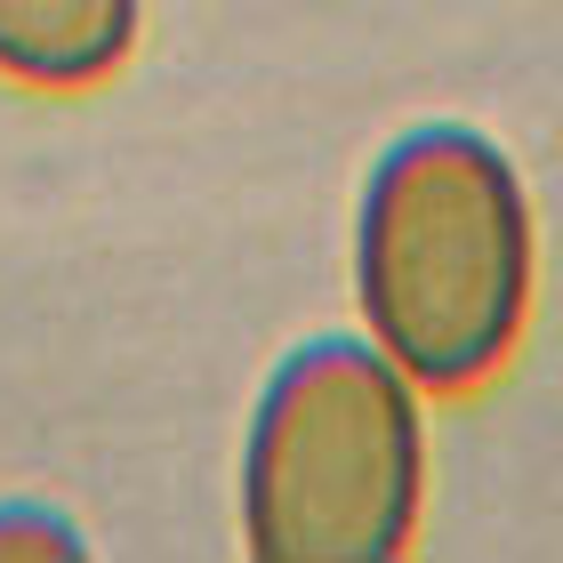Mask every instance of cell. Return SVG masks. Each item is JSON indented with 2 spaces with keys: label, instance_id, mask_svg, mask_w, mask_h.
Listing matches in <instances>:
<instances>
[{
  "label": "cell",
  "instance_id": "1",
  "mask_svg": "<svg viewBox=\"0 0 563 563\" xmlns=\"http://www.w3.org/2000/svg\"><path fill=\"white\" fill-rule=\"evenodd\" d=\"M354 322L427 387V402L483 395L516 363L540 290L531 186L492 130L411 121L371 153L354 194Z\"/></svg>",
  "mask_w": 563,
  "mask_h": 563
},
{
  "label": "cell",
  "instance_id": "2",
  "mask_svg": "<svg viewBox=\"0 0 563 563\" xmlns=\"http://www.w3.org/2000/svg\"><path fill=\"white\" fill-rule=\"evenodd\" d=\"M242 548L258 563H395L427 516V387L363 330L298 339L250 395Z\"/></svg>",
  "mask_w": 563,
  "mask_h": 563
},
{
  "label": "cell",
  "instance_id": "3",
  "mask_svg": "<svg viewBox=\"0 0 563 563\" xmlns=\"http://www.w3.org/2000/svg\"><path fill=\"white\" fill-rule=\"evenodd\" d=\"M145 0H0V81L33 97L106 89L137 48Z\"/></svg>",
  "mask_w": 563,
  "mask_h": 563
},
{
  "label": "cell",
  "instance_id": "4",
  "mask_svg": "<svg viewBox=\"0 0 563 563\" xmlns=\"http://www.w3.org/2000/svg\"><path fill=\"white\" fill-rule=\"evenodd\" d=\"M89 531L48 499H0V563H81Z\"/></svg>",
  "mask_w": 563,
  "mask_h": 563
}]
</instances>
